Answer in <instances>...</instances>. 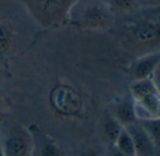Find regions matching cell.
I'll use <instances>...</instances> for the list:
<instances>
[{"instance_id":"cell-10","label":"cell","mask_w":160,"mask_h":156,"mask_svg":"<svg viewBox=\"0 0 160 156\" xmlns=\"http://www.w3.org/2000/svg\"><path fill=\"white\" fill-rule=\"evenodd\" d=\"M123 126L108 112L100 123V139L103 146L111 147L114 144L117 137L122 131Z\"/></svg>"},{"instance_id":"cell-18","label":"cell","mask_w":160,"mask_h":156,"mask_svg":"<svg viewBox=\"0 0 160 156\" xmlns=\"http://www.w3.org/2000/svg\"><path fill=\"white\" fill-rule=\"evenodd\" d=\"M3 116H4V112H3V108H2V105L0 103V123L3 121Z\"/></svg>"},{"instance_id":"cell-3","label":"cell","mask_w":160,"mask_h":156,"mask_svg":"<svg viewBox=\"0 0 160 156\" xmlns=\"http://www.w3.org/2000/svg\"><path fill=\"white\" fill-rule=\"evenodd\" d=\"M137 120L159 118V90L155 78L134 80L130 85Z\"/></svg>"},{"instance_id":"cell-12","label":"cell","mask_w":160,"mask_h":156,"mask_svg":"<svg viewBox=\"0 0 160 156\" xmlns=\"http://www.w3.org/2000/svg\"><path fill=\"white\" fill-rule=\"evenodd\" d=\"M143 130L152 139L155 144L159 148L160 144V121L159 118H147L137 121Z\"/></svg>"},{"instance_id":"cell-11","label":"cell","mask_w":160,"mask_h":156,"mask_svg":"<svg viewBox=\"0 0 160 156\" xmlns=\"http://www.w3.org/2000/svg\"><path fill=\"white\" fill-rule=\"evenodd\" d=\"M111 11L116 14H129L139 9L138 0H102Z\"/></svg>"},{"instance_id":"cell-14","label":"cell","mask_w":160,"mask_h":156,"mask_svg":"<svg viewBox=\"0 0 160 156\" xmlns=\"http://www.w3.org/2000/svg\"><path fill=\"white\" fill-rule=\"evenodd\" d=\"M13 40V34L10 27L0 21V55H3L8 51Z\"/></svg>"},{"instance_id":"cell-1","label":"cell","mask_w":160,"mask_h":156,"mask_svg":"<svg viewBox=\"0 0 160 156\" xmlns=\"http://www.w3.org/2000/svg\"><path fill=\"white\" fill-rule=\"evenodd\" d=\"M68 22L86 31H105L114 22V14L102 0H76L71 7Z\"/></svg>"},{"instance_id":"cell-15","label":"cell","mask_w":160,"mask_h":156,"mask_svg":"<svg viewBox=\"0 0 160 156\" xmlns=\"http://www.w3.org/2000/svg\"><path fill=\"white\" fill-rule=\"evenodd\" d=\"M106 153V147L100 146V147H93L85 150L82 154L79 156H105Z\"/></svg>"},{"instance_id":"cell-2","label":"cell","mask_w":160,"mask_h":156,"mask_svg":"<svg viewBox=\"0 0 160 156\" xmlns=\"http://www.w3.org/2000/svg\"><path fill=\"white\" fill-rule=\"evenodd\" d=\"M76 0H22L31 19L41 28L54 29L68 22Z\"/></svg>"},{"instance_id":"cell-4","label":"cell","mask_w":160,"mask_h":156,"mask_svg":"<svg viewBox=\"0 0 160 156\" xmlns=\"http://www.w3.org/2000/svg\"><path fill=\"white\" fill-rule=\"evenodd\" d=\"M128 30L130 40L145 53L158 51L160 39V26L158 15L156 17H143L132 22Z\"/></svg>"},{"instance_id":"cell-13","label":"cell","mask_w":160,"mask_h":156,"mask_svg":"<svg viewBox=\"0 0 160 156\" xmlns=\"http://www.w3.org/2000/svg\"><path fill=\"white\" fill-rule=\"evenodd\" d=\"M112 146L124 154L128 156H135V150H134L132 139L125 127H123L122 131L120 132L119 136L117 137Z\"/></svg>"},{"instance_id":"cell-19","label":"cell","mask_w":160,"mask_h":156,"mask_svg":"<svg viewBox=\"0 0 160 156\" xmlns=\"http://www.w3.org/2000/svg\"><path fill=\"white\" fill-rule=\"evenodd\" d=\"M0 156H6L5 155V153H4V150H3V148L1 146V144H0Z\"/></svg>"},{"instance_id":"cell-9","label":"cell","mask_w":160,"mask_h":156,"mask_svg":"<svg viewBox=\"0 0 160 156\" xmlns=\"http://www.w3.org/2000/svg\"><path fill=\"white\" fill-rule=\"evenodd\" d=\"M109 113L123 127L134 124L138 121L134 103L130 95L123 97L122 99L112 104L109 110Z\"/></svg>"},{"instance_id":"cell-17","label":"cell","mask_w":160,"mask_h":156,"mask_svg":"<svg viewBox=\"0 0 160 156\" xmlns=\"http://www.w3.org/2000/svg\"><path fill=\"white\" fill-rule=\"evenodd\" d=\"M105 156H128V155L122 154L121 152H119L118 150H116L113 146H111V147H107V148H106Z\"/></svg>"},{"instance_id":"cell-6","label":"cell","mask_w":160,"mask_h":156,"mask_svg":"<svg viewBox=\"0 0 160 156\" xmlns=\"http://www.w3.org/2000/svg\"><path fill=\"white\" fill-rule=\"evenodd\" d=\"M31 148L29 156H68L65 150L49 135L38 127L29 128Z\"/></svg>"},{"instance_id":"cell-7","label":"cell","mask_w":160,"mask_h":156,"mask_svg":"<svg viewBox=\"0 0 160 156\" xmlns=\"http://www.w3.org/2000/svg\"><path fill=\"white\" fill-rule=\"evenodd\" d=\"M160 65L159 51L144 53L138 57L130 66L129 73L133 80L155 78Z\"/></svg>"},{"instance_id":"cell-5","label":"cell","mask_w":160,"mask_h":156,"mask_svg":"<svg viewBox=\"0 0 160 156\" xmlns=\"http://www.w3.org/2000/svg\"><path fill=\"white\" fill-rule=\"evenodd\" d=\"M0 144L6 156H29L31 135L28 128L20 124H8L0 131Z\"/></svg>"},{"instance_id":"cell-8","label":"cell","mask_w":160,"mask_h":156,"mask_svg":"<svg viewBox=\"0 0 160 156\" xmlns=\"http://www.w3.org/2000/svg\"><path fill=\"white\" fill-rule=\"evenodd\" d=\"M129 133L135 150V156H158L159 148L138 122L125 126Z\"/></svg>"},{"instance_id":"cell-16","label":"cell","mask_w":160,"mask_h":156,"mask_svg":"<svg viewBox=\"0 0 160 156\" xmlns=\"http://www.w3.org/2000/svg\"><path fill=\"white\" fill-rule=\"evenodd\" d=\"M160 0H138L139 7L142 8H156L158 7Z\"/></svg>"}]
</instances>
